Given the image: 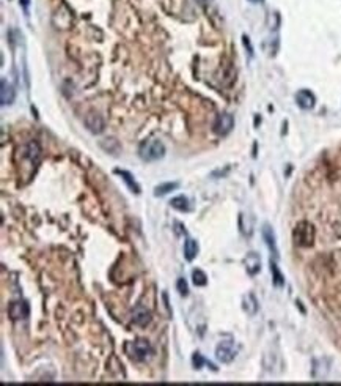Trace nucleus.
Returning a JSON list of instances; mask_svg holds the SVG:
<instances>
[{"label": "nucleus", "mask_w": 341, "mask_h": 386, "mask_svg": "<svg viewBox=\"0 0 341 386\" xmlns=\"http://www.w3.org/2000/svg\"><path fill=\"white\" fill-rule=\"evenodd\" d=\"M139 155L146 163H154V161H159L165 156V147L157 139L143 140L139 147Z\"/></svg>", "instance_id": "obj_1"}, {"label": "nucleus", "mask_w": 341, "mask_h": 386, "mask_svg": "<svg viewBox=\"0 0 341 386\" xmlns=\"http://www.w3.org/2000/svg\"><path fill=\"white\" fill-rule=\"evenodd\" d=\"M292 240L300 248H310L315 243V227L308 221H302L292 230Z\"/></svg>", "instance_id": "obj_2"}, {"label": "nucleus", "mask_w": 341, "mask_h": 386, "mask_svg": "<svg viewBox=\"0 0 341 386\" xmlns=\"http://www.w3.org/2000/svg\"><path fill=\"white\" fill-rule=\"evenodd\" d=\"M127 353L131 355V358L137 360V361H143L148 358L153 353V347L148 341L145 339H137L131 344H127Z\"/></svg>", "instance_id": "obj_3"}, {"label": "nucleus", "mask_w": 341, "mask_h": 386, "mask_svg": "<svg viewBox=\"0 0 341 386\" xmlns=\"http://www.w3.org/2000/svg\"><path fill=\"white\" fill-rule=\"evenodd\" d=\"M237 355V347L233 341H222L217 347H216V358L217 361L228 364L231 363Z\"/></svg>", "instance_id": "obj_4"}, {"label": "nucleus", "mask_w": 341, "mask_h": 386, "mask_svg": "<svg viewBox=\"0 0 341 386\" xmlns=\"http://www.w3.org/2000/svg\"><path fill=\"white\" fill-rule=\"evenodd\" d=\"M233 128H234V117L231 114H226V112H223V114L217 115L213 130L217 136H226V134L231 133Z\"/></svg>", "instance_id": "obj_5"}, {"label": "nucleus", "mask_w": 341, "mask_h": 386, "mask_svg": "<svg viewBox=\"0 0 341 386\" xmlns=\"http://www.w3.org/2000/svg\"><path fill=\"white\" fill-rule=\"evenodd\" d=\"M84 125L93 134H101L106 130V122H104L103 115H99L97 112H88L84 118Z\"/></svg>", "instance_id": "obj_6"}, {"label": "nucleus", "mask_w": 341, "mask_h": 386, "mask_svg": "<svg viewBox=\"0 0 341 386\" xmlns=\"http://www.w3.org/2000/svg\"><path fill=\"white\" fill-rule=\"evenodd\" d=\"M296 103L300 109H305V110H310L315 107L316 104V96L313 95V92L306 90V88H302L296 93Z\"/></svg>", "instance_id": "obj_7"}, {"label": "nucleus", "mask_w": 341, "mask_h": 386, "mask_svg": "<svg viewBox=\"0 0 341 386\" xmlns=\"http://www.w3.org/2000/svg\"><path fill=\"white\" fill-rule=\"evenodd\" d=\"M8 314H10V317H11L13 320H21V318L28 317L30 308H28L27 301H22V300L13 301V303L10 304V308H8Z\"/></svg>", "instance_id": "obj_8"}, {"label": "nucleus", "mask_w": 341, "mask_h": 386, "mask_svg": "<svg viewBox=\"0 0 341 386\" xmlns=\"http://www.w3.org/2000/svg\"><path fill=\"white\" fill-rule=\"evenodd\" d=\"M244 265L250 276H256L259 271H261V257L256 252H249L244 259Z\"/></svg>", "instance_id": "obj_9"}, {"label": "nucleus", "mask_w": 341, "mask_h": 386, "mask_svg": "<svg viewBox=\"0 0 341 386\" xmlns=\"http://www.w3.org/2000/svg\"><path fill=\"white\" fill-rule=\"evenodd\" d=\"M14 98H16V90L7 79H2V82H0V103H2V106H10L13 104Z\"/></svg>", "instance_id": "obj_10"}, {"label": "nucleus", "mask_w": 341, "mask_h": 386, "mask_svg": "<svg viewBox=\"0 0 341 386\" xmlns=\"http://www.w3.org/2000/svg\"><path fill=\"white\" fill-rule=\"evenodd\" d=\"M255 229V219L249 213H241L239 215V230L244 236H252Z\"/></svg>", "instance_id": "obj_11"}, {"label": "nucleus", "mask_w": 341, "mask_h": 386, "mask_svg": "<svg viewBox=\"0 0 341 386\" xmlns=\"http://www.w3.org/2000/svg\"><path fill=\"white\" fill-rule=\"evenodd\" d=\"M261 233H263V240L266 241V245H267L269 251L272 252V255L279 257L277 243H275V233H274V230H272V227L269 226V224H264V226H263V230H261Z\"/></svg>", "instance_id": "obj_12"}, {"label": "nucleus", "mask_w": 341, "mask_h": 386, "mask_svg": "<svg viewBox=\"0 0 341 386\" xmlns=\"http://www.w3.org/2000/svg\"><path fill=\"white\" fill-rule=\"evenodd\" d=\"M242 309L247 312V315H255L259 309L258 300L253 293H247L242 298Z\"/></svg>", "instance_id": "obj_13"}, {"label": "nucleus", "mask_w": 341, "mask_h": 386, "mask_svg": "<svg viewBox=\"0 0 341 386\" xmlns=\"http://www.w3.org/2000/svg\"><path fill=\"white\" fill-rule=\"evenodd\" d=\"M115 173L121 176L123 182L127 185V188L131 189V191L134 192V194H140V186H139V183L134 180V175H132V173H129L127 170H121V169H115Z\"/></svg>", "instance_id": "obj_14"}, {"label": "nucleus", "mask_w": 341, "mask_h": 386, "mask_svg": "<svg viewBox=\"0 0 341 386\" xmlns=\"http://www.w3.org/2000/svg\"><path fill=\"white\" fill-rule=\"evenodd\" d=\"M99 147L104 152L110 153V155H118L121 152V145H120V142L115 137H107V139L101 140L99 142Z\"/></svg>", "instance_id": "obj_15"}, {"label": "nucleus", "mask_w": 341, "mask_h": 386, "mask_svg": "<svg viewBox=\"0 0 341 386\" xmlns=\"http://www.w3.org/2000/svg\"><path fill=\"white\" fill-rule=\"evenodd\" d=\"M220 80H222V84L225 87H230V85L234 84V80H236V70H234V67L231 65V63H226V65L223 67Z\"/></svg>", "instance_id": "obj_16"}, {"label": "nucleus", "mask_w": 341, "mask_h": 386, "mask_svg": "<svg viewBox=\"0 0 341 386\" xmlns=\"http://www.w3.org/2000/svg\"><path fill=\"white\" fill-rule=\"evenodd\" d=\"M132 321H134L135 325H139V326L150 325L151 323V314H150V311H146L143 308H139L134 312V315H132Z\"/></svg>", "instance_id": "obj_17"}, {"label": "nucleus", "mask_w": 341, "mask_h": 386, "mask_svg": "<svg viewBox=\"0 0 341 386\" xmlns=\"http://www.w3.org/2000/svg\"><path fill=\"white\" fill-rule=\"evenodd\" d=\"M198 255V243L192 238H187L186 243H184V257L186 260L192 262L195 257Z\"/></svg>", "instance_id": "obj_18"}, {"label": "nucleus", "mask_w": 341, "mask_h": 386, "mask_svg": "<svg viewBox=\"0 0 341 386\" xmlns=\"http://www.w3.org/2000/svg\"><path fill=\"white\" fill-rule=\"evenodd\" d=\"M170 205L175 208V210L181 212V213H187L190 212V203H189V199L184 197V196H178V197H173L170 200Z\"/></svg>", "instance_id": "obj_19"}, {"label": "nucleus", "mask_w": 341, "mask_h": 386, "mask_svg": "<svg viewBox=\"0 0 341 386\" xmlns=\"http://www.w3.org/2000/svg\"><path fill=\"white\" fill-rule=\"evenodd\" d=\"M198 4L204 8V11L208 13V16L211 19L213 18H220L219 16V11H217V7H216V4H214V0H198Z\"/></svg>", "instance_id": "obj_20"}, {"label": "nucleus", "mask_w": 341, "mask_h": 386, "mask_svg": "<svg viewBox=\"0 0 341 386\" xmlns=\"http://www.w3.org/2000/svg\"><path fill=\"white\" fill-rule=\"evenodd\" d=\"M178 186H180V183H176V182H173V183H164V185H159V186H156V188H154V196H156V197H162V196L168 194V192L175 191Z\"/></svg>", "instance_id": "obj_21"}, {"label": "nucleus", "mask_w": 341, "mask_h": 386, "mask_svg": "<svg viewBox=\"0 0 341 386\" xmlns=\"http://www.w3.org/2000/svg\"><path fill=\"white\" fill-rule=\"evenodd\" d=\"M270 271H272V276H274V285H277V287H283V284H285V278H283V275L280 273V270H279L277 263H275L272 259H270Z\"/></svg>", "instance_id": "obj_22"}, {"label": "nucleus", "mask_w": 341, "mask_h": 386, "mask_svg": "<svg viewBox=\"0 0 341 386\" xmlns=\"http://www.w3.org/2000/svg\"><path fill=\"white\" fill-rule=\"evenodd\" d=\"M192 279H193V284L197 285V287H203V285L208 284V276L204 275L201 270H198V268L192 271Z\"/></svg>", "instance_id": "obj_23"}, {"label": "nucleus", "mask_w": 341, "mask_h": 386, "mask_svg": "<svg viewBox=\"0 0 341 386\" xmlns=\"http://www.w3.org/2000/svg\"><path fill=\"white\" fill-rule=\"evenodd\" d=\"M267 25L272 30H277L280 25V14L279 13H270L269 18H267Z\"/></svg>", "instance_id": "obj_24"}, {"label": "nucleus", "mask_w": 341, "mask_h": 386, "mask_svg": "<svg viewBox=\"0 0 341 386\" xmlns=\"http://www.w3.org/2000/svg\"><path fill=\"white\" fill-rule=\"evenodd\" d=\"M176 287H178V292H180V295H181V296H187V295H189V287H187L186 279H183V278L178 279Z\"/></svg>", "instance_id": "obj_25"}, {"label": "nucleus", "mask_w": 341, "mask_h": 386, "mask_svg": "<svg viewBox=\"0 0 341 386\" xmlns=\"http://www.w3.org/2000/svg\"><path fill=\"white\" fill-rule=\"evenodd\" d=\"M192 363H193V367H195V369H201V367H203V364H204L206 361H204V358L200 355L198 351H195V353H193V357H192Z\"/></svg>", "instance_id": "obj_26"}, {"label": "nucleus", "mask_w": 341, "mask_h": 386, "mask_svg": "<svg viewBox=\"0 0 341 386\" xmlns=\"http://www.w3.org/2000/svg\"><path fill=\"white\" fill-rule=\"evenodd\" d=\"M242 41H244V44H246V47L249 49V54H250V55H253V47H252V44H250L249 38H247L246 35H244V37H242Z\"/></svg>", "instance_id": "obj_27"}, {"label": "nucleus", "mask_w": 341, "mask_h": 386, "mask_svg": "<svg viewBox=\"0 0 341 386\" xmlns=\"http://www.w3.org/2000/svg\"><path fill=\"white\" fill-rule=\"evenodd\" d=\"M21 4H22V7H24V8H27V7H28V4H30V0H21Z\"/></svg>", "instance_id": "obj_28"}, {"label": "nucleus", "mask_w": 341, "mask_h": 386, "mask_svg": "<svg viewBox=\"0 0 341 386\" xmlns=\"http://www.w3.org/2000/svg\"><path fill=\"white\" fill-rule=\"evenodd\" d=\"M249 2H252V4H261L263 0H249Z\"/></svg>", "instance_id": "obj_29"}]
</instances>
